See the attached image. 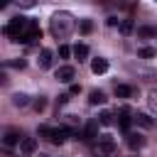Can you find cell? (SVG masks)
I'll return each instance as SVG.
<instances>
[{
    "instance_id": "1",
    "label": "cell",
    "mask_w": 157,
    "mask_h": 157,
    "mask_svg": "<svg viewBox=\"0 0 157 157\" xmlns=\"http://www.w3.org/2000/svg\"><path fill=\"white\" fill-rule=\"evenodd\" d=\"M71 29H74V17H71L69 12H56V15L52 17V34H54L56 39L69 37Z\"/></svg>"
},
{
    "instance_id": "2",
    "label": "cell",
    "mask_w": 157,
    "mask_h": 157,
    "mask_svg": "<svg viewBox=\"0 0 157 157\" xmlns=\"http://www.w3.org/2000/svg\"><path fill=\"white\" fill-rule=\"evenodd\" d=\"M29 22H32L29 17H22V15H17V17H12V20H10V22L2 27V32H5V34L12 39V42H20V37L27 32Z\"/></svg>"
},
{
    "instance_id": "3",
    "label": "cell",
    "mask_w": 157,
    "mask_h": 157,
    "mask_svg": "<svg viewBox=\"0 0 157 157\" xmlns=\"http://www.w3.org/2000/svg\"><path fill=\"white\" fill-rule=\"evenodd\" d=\"M25 137H22V132L17 130V128H7L5 130V135H2V145L5 147H12V145H20Z\"/></svg>"
},
{
    "instance_id": "4",
    "label": "cell",
    "mask_w": 157,
    "mask_h": 157,
    "mask_svg": "<svg viewBox=\"0 0 157 157\" xmlns=\"http://www.w3.org/2000/svg\"><path fill=\"white\" fill-rule=\"evenodd\" d=\"M74 76H76V69H74V66H59V69H56V78H59L61 83H71Z\"/></svg>"
},
{
    "instance_id": "5",
    "label": "cell",
    "mask_w": 157,
    "mask_h": 157,
    "mask_svg": "<svg viewBox=\"0 0 157 157\" xmlns=\"http://www.w3.org/2000/svg\"><path fill=\"white\" fill-rule=\"evenodd\" d=\"M91 71H93V74H105V71H108V59H103V56L91 59Z\"/></svg>"
},
{
    "instance_id": "6",
    "label": "cell",
    "mask_w": 157,
    "mask_h": 157,
    "mask_svg": "<svg viewBox=\"0 0 157 157\" xmlns=\"http://www.w3.org/2000/svg\"><path fill=\"white\" fill-rule=\"evenodd\" d=\"M34 150H37V140H34V137H25V140L20 142V152H22V155H32Z\"/></svg>"
},
{
    "instance_id": "7",
    "label": "cell",
    "mask_w": 157,
    "mask_h": 157,
    "mask_svg": "<svg viewBox=\"0 0 157 157\" xmlns=\"http://www.w3.org/2000/svg\"><path fill=\"white\" fill-rule=\"evenodd\" d=\"M52 56H54L52 49H42V52H39V59H37V61H39V69H49V66H52Z\"/></svg>"
},
{
    "instance_id": "8",
    "label": "cell",
    "mask_w": 157,
    "mask_h": 157,
    "mask_svg": "<svg viewBox=\"0 0 157 157\" xmlns=\"http://www.w3.org/2000/svg\"><path fill=\"white\" fill-rule=\"evenodd\" d=\"M71 130H66V128H54V132H52V140L49 142H54V145H61L64 140H66V135H69Z\"/></svg>"
},
{
    "instance_id": "9",
    "label": "cell",
    "mask_w": 157,
    "mask_h": 157,
    "mask_svg": "<svg viewBox=\"0 0 157 157\" xmlns=\"http://www.w3.org/2000/svg\"><path fill=\"white\" fill-rule=\"evenodd\" d=\"M98 142H101V152H105V155H110V152L115 150V145H113V137H110V135H101V137H98Z\"/></svg>"
},
{
    "instance_id": "10",
    "label": "cell",
    "mask_w": 157,
    "mask_h": 157,
    "mask_svg": "<svg viewBox=\"0 0 157 157\" xmlns=\"http://www.w3.org/2000/svg\"><path fill=\"white\" fill-rule=\"evenodd\" d=\"M135 123L140 128H155V120L147 115V113H135Z\"/></svg>"
},
{
    "instance_id": "11",
    "label": "cell",
    "mask_w": 157,
    "mask_h": 157,
    "mask_svg": "<svg viewBox=\"0 0 157 157\" xmlns=\"http://www.w3.org/2000/svg\"><path fill=\"white\" fill-rule=\"evenodd\" d=\"M96 132H98V123H96V120H88V123H86V130H83V140H93V137H98Z\"/></svg>"
},
{
    "instance_id": "12",
    "label": "cell",
    "mask_w": 157,
    "mask_h": 157,
    "mask_svg": "<svg viewBox=\"0 0 157 157\" xmlns=\"http://www.w3.org/2000/svg\"><path fill=\"white\" fill-rule=\"evenodd\" d=\"M142 145H145V137H142V135H135V132L128 135V147H130V150H140Z\"/></svg>"
},
{
    "instance_id": "13",
    "label": "cell",
    "mask_w": 157,
    "mask_h": 157,
    "mask_svg": "<svg viewBox=\"0 0 157 157\" xmlns=\"http://www.w3.org/2000/svg\"><path fill=\"white\" fill-rule=\"evenodd\" d=\"M88 103L91 105H103L105 103V93L103 91H91L88 93Z\"/></svg>"
},
{
    "instance_id": "14",
    "label": "cell",
    "mask_w": 157,
    "mask_h": 157,
    "mask_svg": "<svg viewBox=\"0 0 157 157\" xmlns=\"http://www.w3.org/2000/svg\"><path fill=\"white\" fill-rule=\"evenodd\" d=\"M74 56H76L78 61H86V59H88V47H86V44H76V47H74Z\"/></svg>"
},
{
    "instance_id": "15",
    "label": "cell",
    "mask_w": 157,
    "mask_h": 157,
    "mask_svg": "<svg viewBox=\"0 0 157 157\" xmlns=\"http://www.w3.org/2000/svg\"><path fill=\"white\" fill-rule=\"evenodd\" d=\"M115 96L118 98H130L132 96V88L125 86V83H115Z\"/></svg>"
},
{
    "instance_id": "16",
    "label": "cell",
    "mask_w": 157,
    "mask_h": 157,
    "mask_svg": "<svg viewBox=\"0 0 157 157\" xmlns=\"http://www.w3.org/2000/svg\"><path fill=\"white\" fill-rule=\"evenodd\" d=\"M27 103H29V96H27V93H15V96H12V105L25 108Z\"/></svg>"
},
{
    "instance_id": "17",
    "label": "cell",
    "mask_w": 157,
    "mask_h": 157,
    "mask_svg": "<svg viewBox=\"0 0 157 157\" xmlns=\"http://www.w3.org/2000/svg\"><path fill=\"white\" fill-rule=\"evenodd\" d=\"M155 34H157V29H155V27H150V25H145V27H140V29H137V37H145V39H147V37H155Z\"/></svg>"
},
{
    "instance_id": "18",
    "label": "cell",
    "mask_w": 157,
    "mask_h": 157,
    "mask_svg": "<svg viewBox=\"0 0 157 157\" xmlns=\"http://www.w3.org/2000/svg\"><path fill=\"white\" fill-rule=\"evenodd\" d=\"M155 54H157V52H155L152 47H142V49H137V56H140V59H152Z\"/></svg>"
},
{
    "instance_id": "19",
    "label": "cell",
    "mask_w": 157,
    "mask_h": 157,
    "mask_svg": "<svg viewBox=\"0 0 157 157\" xmlns=\"http://www.w3.org/2000/svg\"><path fill=\"white\" fill-rule=\"evenodd\" d=\"M98 123H101V125H113V113H110V110H103V113L98 115Z\"/></svg>"
},
{
    "instance_id": "20",
    "label": "cell",
    "mask_w": 157,
    "mask_h": 157,
    "mask_svg": "<svg viewBox=\"0 0 157 157\" xmlns=\"http://www.w3.org/2000/svg\"><path fill=\"white\" fill-rule=\"evenodd\" d=\"M118 125H120L123 130H128V128H130V118H128V108H123V110H120V120H118Z\"/></svg>"
},
{
    "instance_id": "21",
    "label": "cell",
    "mask_w": 157,
    "mask_h": 157,
    "mask_svg": "<svg viewBox=\"0 0 157 157\" xmlns=\"http://www.w3.org/2000/svg\"><path fill=\"white\" fill-rule=\"evenodd\" d=\"M39 137H47V140H52V132H54V128H49V125H39Z\"/></svg>"
},
{
    "instance_id": "22",
    "label": "cell",
    "mask_w": 157,
    "mask_h": 157,
    "mask_svg": "<svg viewBox=\"0 0 157 157\" xmlns=\"http://www.w3.org/2000/svg\"><path fill=\"white\" fill-rule=\"evenodd\" d=\"M78 29H81V34H88V32L93 29V22H91V20H81V25H78Z\"/></svg>"
},
{
    "instance_id": "23",
    "label": "cell",
    "mask_w": 157,
    "mask_h": 157,
    "mask_svg": "<svg viewBox=\"0 0 157 157\" xmlns=\"http://www.w3.org/2000/svg\"><path fill=\"white\" fill-rule=\"evenodd\" d=\"M120 32H123V34H130V32H132V20H123V22H120Z\"/></svg>"
},
{
    "instance_id": "24",
    "label": "cell",
    "mask_w": 157,
    "mask_h": 157,
    "mask_svg": "<svg viewBox=\"0 0 157 157\" xmlns=\"http://www.w3.org/2000/svg\"><path fill=\"white\" fill-rule=\"evenodd\" d=\"M44 108H47V98H44V96H39V98L34 101V110L39 113V110H44Z\"/></svg>"
},
{
    "instance_id": "25",
    "label": "cell",
    "mask_w": 157,
    "mask_h": 157,
    "mask_svg": "<svg viewBox=\"0 0 157 157\" xmlns=\"http://www.w3.org/2000/svg\"><path fill=\"white\" fill-rule=\"evenodd\" d=\"M71 52H74V49H69L66 44H61V47H59V56H61V59H69V54H71Z\"/></svg>"
},
{
    "instance_id": "26",
    "label": "cell",
    "mask_w": 157,
    "mask_h": 157,
    "mask_svg": "<svg viewBox=\"0 0 157 157\" xmlns=\"http://www.w3.org/2000/svg\"><path fill=\"white\" fill-rule=\"evenodd\" d=\"M150 105L157 110V91H152V93H150Z\"/></svg>"
},
{
    "instance_id": "27",
    "label": "cell",
    "mask_w": 157,
    "mask_h": 157,
    "mask_svg": "<svg viewBox=\"0 0 157 157\" xmlns=\"http://www.w3.org/2000/svg\"><path fill=\"white\" fill-rule=\"evenodd\" d=\"M10 66H15V69H25V59H17V61H10Z\"/></svg>"
},
{
    "instance_id": "28",
    "label": "cell",
    "mask_w": 157,
    "mask_h": 157,
    "mask_svg": "<svg viewBox=\"0 0 157 157\" xmlns=\"http://www.w3.org/2000/svg\"><path fill=\"white\" fill-rule=\"evenodd\" d=\"M39 157H49V155H39Z\"/></svg>"
}]
</instances>
